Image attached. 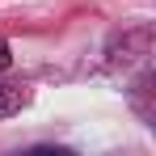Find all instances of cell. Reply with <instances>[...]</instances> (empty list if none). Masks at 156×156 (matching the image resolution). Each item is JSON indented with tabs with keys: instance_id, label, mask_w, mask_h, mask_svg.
<instances>
[{
	"instance_id": "6da1fadb",
	"label": "cell",
	"mask_w": 156,
	"mask_h": 156,
	"mask_svg": "<svg viewBox=\"0 0 156 156\" xmlns=\"http://www.w3.org/2000/svg\"><path fill=\"white\" fill-rule=\"evenodd\" d=\"M30 105V89L17 80H0V118H13Z\"/></svg>"
},
{
	"instance_id": "7a4b0ae2",
	"label": "cell",
	"mask_w": 156,
	"mask_h": 156,
	"mask_svg": "<svg viewBox=\"0 0 156 156\" xmlns=\"http://www.w3.org/2000/svg\"><path fill=\"white\" fill-rule=\"evenodd\" d=\"M9 63H13V51H9V42H4V38H0V72H4V68H9Z\"/></svg>"
}]
</instances>
